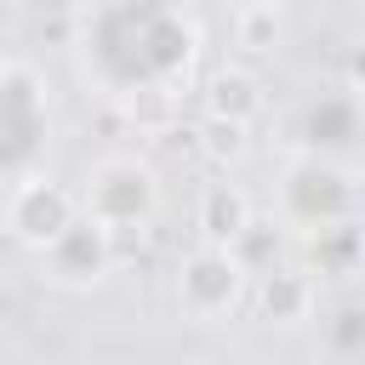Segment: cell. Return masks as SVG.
Instances as JSON below:
<instances>
[{"instance_id":"7a4b0ae2","label":"cell","mask_w":365,"mask_h":365,"mask_svg":"<svg viewBox=\"0 0 365 365\" xmlns=\"http://www.w3.org/2000/svg\"><path fill=\"white\" fill-rule=\"evenodd\" d=\"M46 143H51L46 80L23 57H11L0 68V165H6V182L34 177L46 165Z\"/></svg>"},{"instance_id":"8992f818","label":"cell","mask_w":365,"mask_h":365,"mask_svg":"<svg viewBox=\"0 0 365 365\" xmlns=\"http://www.w3.org/2000/svg\"><path fill=\"white\" fill-rule=\"evenodd\" d=\"M245 279H251L245 262H240L228 245L205 240L200 251H188V257L177 262V308H182L188 319H222V314L240 308Z\"/></svg>"},{"instance_id":"ba28073f","label":"cell","mask_w":365,"mask_h":365,"mask_svg":"<svg viewBox=\"0 0 365 365\" xmlns=\"http://www.w3.org/2000/svg\"><path fill=\"white\" fill-rule=\"evenodd\" d=\"M34 257H40L46 279H57V285H68V291H86V285H97V279L114 274L120 240H114L108 222H97L91 211H80V217H74L46 251H34Z\"/></svg>"},{"instance_id":"3957f363","label":"cell","mask_w":365,"mask_h":365,"mask_svg":"<svg viewBox=\"0 0 365 365\" xmlns=\"http://www.w3.org/2000/svg\"><path fill=\"white\" fill-rule=\"evenodd\" d=\"M359 211V182L348 177L342 160H325V154H297L285 165V182H279V217L302 234H319V228H336V222H354Z\"/></svg>"},{"instance_id":"5b68a950","label":"cell","mask_w":365,"mask_h":365,"mask_svg":"<svg viewBox=\"0 0 365 365\" xmlns=\"http://www.w3.org/2000/svg\"><path fill=\"white\" fill-rule=\"evenodd\" d=\"M80 211H86V200L68 194L63 182H51L46 171L6 182V234H11V245H23V251H46Z\"/></svg>"},{"instance_id":"6da1fadb","label":"cell","mask_w":365,"mask_h":365,"mask_svg":"<svg viewBox=\"0 0 365 365\" xmlns=\"http://www.w3.org/2000/svg\"><path fill=\"white\" fill-rule=\"evenodd\" d=\"M74 63L103 97H177L200 63V23L182 0H91L74 23Z\"/></svg>"},{"instance_id":"ac0fdd59","label":"cell","mask_w":365,"mask_h":365,"mask_svg":"<svg viewBox=\"0 0 365 365\" xmlns=\"http://www.w3.org/2000/svg\"><path fill=\"white\" fill-rule=\"evenodd\" d=\"M234 6H251V0H234Z\"/></svg>"},{"instance_id":"52a82bcc","label":"cell","mask_w":365,"mask_h":365,"mask_svg":"<svg viewBox=\"0 0 365 365\" xmlns=\"http://www.w3.org/2000/svg\"><path fill=\"white\" fill-rule=\"evenodd\" d=\"M291 143L302 154H325V160H354L365 154V97L354 86L342 91H319L291 114Z\"/></svg>"},{"instance_id":"5bb4252c","label":"cell","mask_w":365,"mask_h":365,"mask_svg":"<svg viewBox=\"0 0 365 365\" xmlns=\"http://www.w3.org/2000/svg\"><path fill=\"white\" fill-rule=\"evenodd\" d=\"M325 348L336 359H365V302L348 297L325 314Z\"/></svg>"},{"instance_id":"8fae6325","label":"cell","mask_w":365,"mask_h":365,"mask_svg":"<svg viewBox=\"0 0 365 365\" xmlns=\"http://www.w3.org/2000/svg\"><path fill=\"white\" fill-rule=\"evenodd\" d=\"M285 228H291L285 217H279V222H268V217H251V222H245V228L228 240V251L245 262V274H251V279L285 262Z\"/></svg>"},{"instance_id":"30bf717a","label":"cell","mask_w":365,"mask_h":365,"mask_svg":"<svg viewBox=\"0 0 365 365\" xmlns=\"http://www.w3.org/2000/svg\"><path fill=\"white\" fill-rule=\"evenodd\" d=\"M257 211H251V200H245V188H234V182H211L205 194H200V234L205 240H217V245H228L245 222H251Z\"/></svg>"},{"instance_id":"e0dca14e","label":"cell","mask_w":365,"mask_h":365,"mask_svg":"<svg viewBox=\"0 0 365 365\" xmlns=\"http://www.w3.org/2000/svg\"><path fill=\"white\" fill-rule=\"evenodd\" d=\"M342 80H348V86H359V91H365V40H359V46H354V51H348V57H342Z\"/></svg>"},{"instance_id":"4fadbf2b","label":"cell","mask_w":365,"mask_h":365,"mask_svg":"<svg viewBox=\"0 0 365 365\" xmlns=\"http://www.w3.org/2000/svg\"><path fill=\"white\" fill-rule=\"evenodd\" d=\"M314 240V268L319 274H354L359 262H365V228L359 222H336V228H319V234H308Z\"/></svg>"},{"instance_id":"7c38bea8","label":"cell","mask_w":365,"mask_h":365,"mask_svg":"<svg viewBox=\"0 0 365 365\" xmlns=\"http://www.w3.org/2000/svg\"><path fill=\"white\" fill-rule=\"evenodd\" d=\"M205 114H222V120L251 125V120L262 114V86H257V74H245V68H222V74L211 80V91H205Z\"/></svg>"},{"instance_id":"9a60e30c","label":"cell","mask_w":365,"mask_h":365,"mask_svg":"<svg viewBox=\"0 0 365 365\" xmlns=\"http://www.w3.org/2000/svg\"><path fill=\"white\" fill-rule=\"evenodd\" d=\"M234 40L245 51H268L279 40V11L274 0H251V6H234Z\"/></svg>"},{"instance_id":"277c9868","label":"cell","mask_w":365,"mask_h":365,"mask_svg":"<svg viewBox=\"0 0 365 365\" xmlns=\"http://www.w3.org/2000/svg\"><path fill=\"white\" fill-rule=\"evenodd\" d=\"M80 200L114 234H143L148 217H154V205H160V177H154V165H143L131 154H108V160H97L86 171Z\"/></svg>"},{"instance_id":"9c48e42d","label":"cell","mask_w":365,"mask_h":365,"mask_svg":"<svg viewBox=\"0 0 365 365\" xmlns=\"http://www.w3.org/2000/svg\"><path fill=\"white\" fill-rule=\"evenodd\" d=\"M314 308H319V285H314L308 268L279 262V268L257 274V314H262V319H274V325H302V319H314Z\"/></svg>"},{"instance_id":"2e32d148","label":"cell","mask_w":365,"mask_h":365,"mask_svg":"<svg viewBox=\"0 0 365 365\" xmlns=\"http://www.w3.org/2000/svg\"><path fill=\"white\" fill-rule=\"evenodd\" d=\"M200 137H205V154H217V160H234L245 148V125L240 120H222V114H211Z\"/></svg>"}]
</instances>
